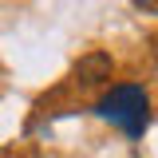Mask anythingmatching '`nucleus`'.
I'll return each mask as SVG.
<instances>
[{
  "label": "nucleus",
  "instance_id": "obj_1",
  "mask_svg": "<svg viewBox=\"0 0 158 158\" xmlns=\"http://www.w3.org/2000/svg\"><path fill=\"white\" fill-rule=\"evenodd\" d=\"M95 111H99V118H107L111 127H118L123 135L142 138L146 123H150V95L138 83H115L111 91H103Z\"/></svg>",
  "mask_w": 158,
  "mask_h": 158
},
{
  "label": "nucleus",
  "instance_id": "obj_2",
  "mask_svg": "<svg viewBox=\"0 0 158 158\" xmlns=\"http://www.w3.org/2000/svg\"><path fill=\"white\" fill-rule=\"evenodd\" d=\"M111 56H103V52H95V56H87L83 63L75 67V75L83 79V83H103V79H111Z\"/></svg>",
  "mask_w": 158,
  "mask_h": 158
}]
</instances>
